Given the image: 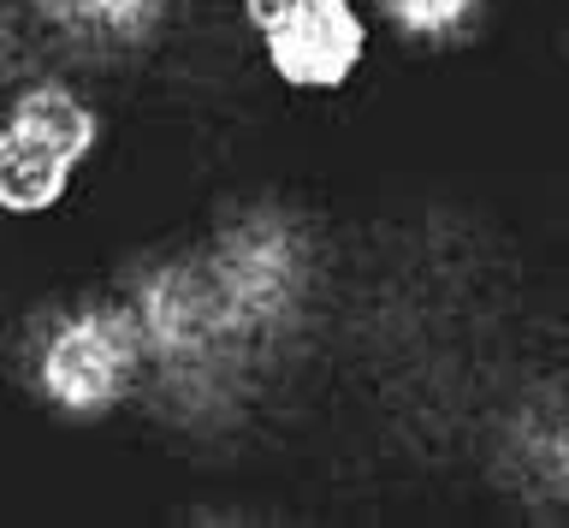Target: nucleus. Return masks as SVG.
I'll return each instance as SVG.
<instances>
[{
  "mask_svg": "<svg viewBox=\"0 0 569 528\" xmlns=\"http://www.w3.org/2000/svg\"><path fill=\"white\" fill-rule=\"evenodd\" d=\"M101 155V108L66 72L24 78L0 108V220L60 215Z\"/></svg>",
  "mask_w": 569,
  "mask_h": 528,
  "instance_id": "obj_1",
  "label": "nucleus"
},
{
  "mask_svg": "<svg viewBox=\"0 0 569 528\" xmlns=\"http://www.w3.org/2000/svg\"><path fill=\"white\" fill-rule=\"evenodd\" d=\"M149 386L137 315L124 297H78L30 339V392L66 421H107Z\"/></svg>",
  "mask_w": 569,
  "mask_h": 528,
  "instance_id": "obj_2",
  "label": "nucleus"
},
{
  "mask_svg": "<svg viewBox=\"0 0 569 528\" xmlns=\"http://www.w3.org/2000/svg\"><path fill=\"white\" fill-rule=\"evenodd\" d=\"M196 256H202L208 286L220 297L243 357L284 339V327L315 297V243L284 208H243Z\"/></svg>",
  "mask_w": 569,
  "mask_h": 528,
  "instance_id": "obj_3",
  "label": "nucleus"
},
{
  "mask_svg": "<svg viewBox=\"0 0 569 528\" xmlns=\"http://www.w3.org/2000/svg\"><path fill=\"white\" fill-rule=\"evenodd\" d=\"M124 303H131L142 350H149V380H167L184 392V386H208L243 362V345L231 339V321L196 250L149 261L137 286L124 291Z\"/></svg>",
  "mask_w": 569,
  "mask_h": 528,
  "instance_id": "obj_4",
  "label": "nucleus"
},
{
  "mask_svg": "<svg viewBox=\"0 0 569 528\" xmlns=\"http://www.w3.org/2000/svg\"><path fill=\"white\" fill-rule=\"evenodd\" d=\"M267 72L291 96H338L362 78L373 24L362 0H238Z\"/></svg>",
  "mask_w": 569,
  "mask_h": 528,
  "instance_id": "obj_5",
  "label": "nucleus"
},
{
  "mask_svg": "<svg viewBox=\"0 0 569 528\" xmlns=\"http://www.w3.org/2000/svg\"><path fill=\"white\" fill-rule=\"evenodd\" d=\"M71 54H124L167 30L184 0H18Z\"/></svg>",
  "mask_w": 569,
  "mask_h": 528,
  "instance_id": "obj_6",
  "label": "nucleus"
},
{
  "mask_svg": "<svg viewBox=\"0 0 569 528\" xmlns=\"http://www.w3.org/2000/svg\"><path fill=\"white\" fill-rule=\"evenodd\" d=\"M368 24H380L386 37H398L403 48H462L487 19V0H362Z\"/></svg>",
  "mask_w": 569,
  "mask_h": 528,
  "instance_id": "obj_7",
  "label": "nucleus"
}]
</instances>
